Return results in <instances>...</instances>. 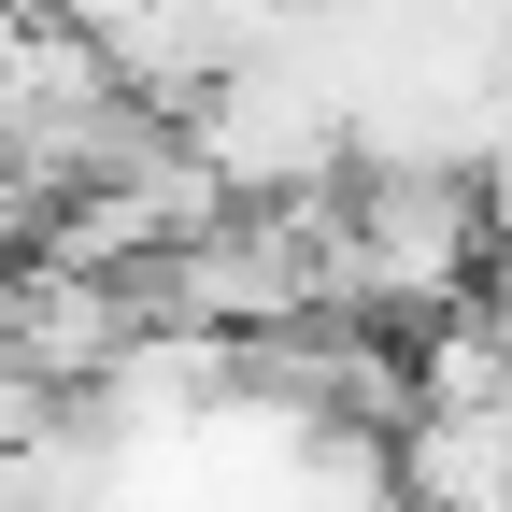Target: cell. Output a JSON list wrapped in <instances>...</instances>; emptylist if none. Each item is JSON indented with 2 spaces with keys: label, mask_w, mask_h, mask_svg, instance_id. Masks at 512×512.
<instances>
[{
  "label": "cell",
  "mask_w": 512,
  "mask_h": 512,
  "mask_svg": "<svg viewBox=\"0 0 512 512\" xmlns=\"http://www.w3.org/2000/svg\"><path fill=\"white\" fill-rule=\"evenodd\" d=\"M128 342H143V299L114 271H0V370L43 384V399H72V384H114Z\"/></svg>",
  "instance_id": "6da1fadb"
},
{
  "label": "cell",
  "mask_w": 512,
  "mask_h": 512,
  "mask_svg": "<svg viewBox=\"0 0 512 512\" xmlns=\"http://www.w3.org/2000/svg\"><path fill=\"white\" fill-rule=\"evenodd\" d=\"M413 413H498V313H441L413 342Z\"/></svg>",
  "instance_id": "3957f363"
},
{
  "label": "cell",
  "mask_w": 512,
  "mask_h": 512,
  "mask_svg": "<svg viewBox=\"0 0 512 512\" xmlns=\"http://www.w3.org/2000/svg\"><path fill=\"white\" fill-rule=\"evenodd\" d=\"M399 498L413 512H512V427L498 413H413L399 427Z\"/></svg>",
  "instance_id": "7a4b0ae2"
}]
</instances>
